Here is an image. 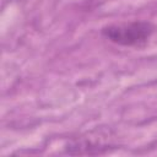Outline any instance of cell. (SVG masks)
Listing matches in <instances>:
<instances>
[{"mask_svg": "<svg viewBox=\"0 0 157 157\" xmlns=\"http://www.w3.org/2000/svg\"><path fill=\"white\" fill-rule=\"evenodd\" d=\"M153 25L147 21H132L109 25L102 28V34L110 42L124 47H140L153 33Z\"/></svg>", "mask_w": 157, "mask_h": 157, "instance_id": "obj_1", "label": "cell"}]
</instances>
